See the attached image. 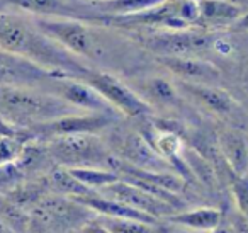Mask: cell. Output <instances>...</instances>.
<instances>
[{"instance_id": "cell-1", "label": "cell", "mask_w": 248, "mask_h": 233, "mask_svg": "<svg viewBox=\"0 0 248 233\" xmlns=\"http://www.w3.org/2000/svg\"><path fill=\"white\" fill-rule=\"evenodd\" d=\"M0 50L28 60L41 68L62 77L82 80L90 72L83 60L53 41L29 19L19 12L0 11Z\"/></svg>"}, {"instance_id": "cell-2", "label": "cell", "mask_w": 248, "mask_h": 233, "mask_svg": "<svg viewBox=\"0 0 248 233\" xmlns=\"http://www.w3.org/2000/svg\"><path fill=\"white\" fill-rule=\"evenodd\" d=\"M75 113L82 111L39 87L0 85V116L17 126L34 130Z\"/></svg>"}, {"instance_id": "cell-3", "label": "cell", "mask_w": 248, "mask_h": 233, "mask_svg": "<svg viewBox=\"0 0 248 233\" xmlns=\"http://www.w3.org/2000/svg\"><path fill=\"white\" fill-rule=\"evenodd\" d=\"M49 151L63 168L104 167L112 168L114 155L95 134H63L49 138Z\"/></svg>"}, {"instance_id": "cell-4", "label": "cell", "mask_w": 248, "mask_h": 233, "mask_svg": "<svg viewBox=\"0 0 248 233\" xmlns=\"http://www.w3.org/2000/svg\"><path fill=\"white\" fill-rule=\"evenodd\" d=\"M82 80L95 89L117 114L135 119H145L153 113L152 104L145 97H141L136 90L110 73L90 70Z\"/></svg>"}, {"instance_id": "cell-5", "label": "cell", "mask_w": 248, "mask_h": 233, "mask_svg": "<svg viewBox=\"0 0 248 233\" xmlns=\"http://www.w3.org/2000/svg\"><path fill=\"white\" fill-rule=\"evenodd\" d=\"M39 29L48 38L58 43L62 48L70 51L80 60H93L95 56V43L93 34L87 24L89 22L78 19H49L32 17Z\"/></svg>"}, {"instance_id": "cell-6", "label": "cell", "mask_w": 248, "mask_h": 233, "mask_svg": "<svg viewBox=\"0 0 248 233\" xmlns=\"http://www.w3.org/2000/svg\"><path fill=\"white\" fill-rule=\"evenodd\" d=\"M4 9H16L32 17L78 19L90 22L93 11L87 0H0Z\"/></svg>"}, {"instance_id": "cell-7", "label": "cell", "mask_w": 248, "mask_h": 233, "mask_svg": "<svg viewBox=\"0 0 248 233\" xmlns=\"http://www.w3.org/2000/svg\"><path fill=\"white\" fill-rule=\"evenodd\" d=\"M45 90L58 96L70 106L75 109L82 111V113H109L117 114L106 100L102 99L95 89L89 85L87 82L80 79H73V77H55L46 83Z\"/></svg>"}, {"instance_id": "cell-8", "label": "cell", "mask_w": 248, "mask_h": 233, "mask_svg": "<svg viewBox=\"0 0 248 233\" xmlns=\"http://www.w3.org/2000/svg\"><path fill=\"white\" fill-rule=\"evenodd\" d=\"M56 75L53 72L41 68L28 60L16 56L0 50V85H16V87H39L45 89L46 83Z\"/></svg>"}, {"instance_id": "cell-9", "label": "cell", "mask_w": 248, "mask_h": 233, "mask_svg": "<svg viewBox=\"0 0 248 233\" xmlns=\"http://www.w3.org/2000/svg\"><path fill=\"white\" fill-rule=\"evenodd\" d=\"M99 192H102V196L110 198L114 201L124 202V204L131 206V208L138 209V211L145 213L153 218H158L162 215H167L169 218L170 215H173V206L165 202L163 199L156 198L155 194L145 191V189L138 187V185L131 184L128 181H117L114 184L107 185V187L100 189Z\"/></svg>"}, {"instance_id": "cell-10", "label": "cell", "mask_w": 248, "mask_h": 233, "mask_svg": "<svg viewBox=\"0 0 248 233\" xmlns=\"http://www.w3.org/2000/svg\"><path fill=\"white\" fill-rule=\"evenodd\" d=\"M117 114L109 113H75L60 117L48 124L34 128L32 131L45 136H63V134H95L116 123Z\"/></svg>"}, {"instance_id": "cell-11", "label": "cell", "mask_w": 248, "mask_h": 233, "mask_svg": "<svg viewBox=\"0 0 248 233\" xmlns=\"http://www.w3.org/2000/svg\"><path fill=\"white\" fill-rule=\"evenodd\" d=\"M209 38L211 36L204 31H167L148 36L145 45L146 48L160 53V56H190V53L207 48L211 45Z\"/></svg>"}, {"instance_id": "cell-12", "label": "cell", "mask_w": 248, "mask_h": 233, "mask_svg": "<svg viewBox=\"0 0 248 233\" xmlns=\"http://www.w3.org/2000/svg\"><path fill=\"white\" fill-rule=\"evenodd\" d=\"M116 150L119 153L117 157L121 158V162L131 167L152 172H163L165 168H169V164L153 150L152 145L140 133H126L117 136Z\"/></svg>"}, {"instance_id": "cell-13", "label": "cell", "mask_w": 248, "mask_h": 233, "mask_svg": "<svg viewBox=\"0 0 248 233\" xmlns=\"http://www.w3.org/2000/svg\"><path fill=\"white\" fill-rule=\"evenodd\" d=\"M180 90L194 99L197 104L207 109L209 113L216 114L219 117H234L240 116L241 109L233 96L228 90L219 89L213 83H192L180 82Z\"/></svg>"}, {"instance_id": "cell-14", "label": "cell", "mask_w": 248, "mask_h": 233, "mask_svg": "<svg viewBox=\"0 0 248 233\" xmlns=\"http://www.w3.org/2000/svg\"><path fill=\"white\" fill-rule=\"evenodd\" d=\"M158 63L182 82L211 83L221 77V70L214 63L199 56H158Z\"/></svg>"}, {"instance_id": "cell-15", "label": "cell", "mask_w": 248, "mask_h": 233, "mask_svg": "<svg viewBox=\"0 0 248 233\" xmlns=\"http://www.w3.org/2000/svg\"><path fill=\"white\" fill-rule=\"evenodd\" d=\"M217 145L228 172L248 175V138L236 128H224L217 134Z\"/></svg>"}, {"instance_id": "cell-16", "label": "cell", "mask_w": 248, "mask_h": 233, "mask_svg": "<svg viewBox=\"0 0 248 233\" xmlns=\"http://www.w3.org/2000/svg\"><path fill=\"white\" fill-rule=\"evenodd\" d=\"M167 219L173 225L187 228L189 232L211 233L223 223V211L217 208H211V206H204V208H194L189 211L173 213Z\"/></svg>"}, {"instance_id": "cell-17", "label": "cell", "mask_w": 248, "mask_h": 233, "mask_svg": "<svg viewBox=\"0 0 248 233\" xmlns=\"http://www.w3.org/2000/svg\"><path fill=\"white\" fill-rule=\"evenodd\" d=\"M199 4V21L197 26H231L241 14L243 9L231 0H197Z\"/></svg>"}, {"instance_id": "cell-18", "label": "cell", "mask_w": 248, "mask_h": 233, "mask_svg": "<svg viewBox=\"0 0 248 233\" xmlns=\"http://www.w3.org/2000/svg\"><path fill=\"white\" fill-rule=\"evenodd\" d=\"M163 2L165 0H99V2H89V4L93 11V17H99V16L119 17V16H133L138 12L150 11Z\"/></svg>"}, {"instance_id": "cell-19", "label": "cell", "mask_w": 248, "mask_h": 233, "mask_svg": "<svg viewBox=\"0 0 248 233\" xmlns=\"http://www.w3.org/2000/svg\"><path fill=\"white\" fill-rule=\"evenodd\" d=\"M77 182L87 187L89 191L95 192L100 189L107 187V185L114 184L119 181V174L112 168H104V167H77V168H66Z\"/></svg>"}, {"instance_id": "cell-20", "label": "cell", "mask_w": 248, "mask_h": 233, "mask_svg": "<svg viewBox=\"0 0 248 233\" xmlns=\"http://www.w3.org/2000/svg\"><path fill=\"white\" fill-rule=\"evenodd\" d=\"M100 226L107 233H162V230L152 223L128 218H102L99 219Z\"/></svg>"}, {"instance_id": "cell-21", "label": "cell", "mask_w": 248, "mask_h": 233, "mask_svg": "<svg viewBox=\"0 0 248 233\" xmlns=\"http://www.w3.org/2000/svg\"><path fill=\"white\" fill-rule=\"evenodd\" d=\"M145 94L152 100H156L158 104L163 106H175L179 104V90L169 82V80L162 79V77H156V79H150L143 85Z\"/></svg>"}, {"instance_id": "cell-22", "label": "cell", "mask_w": 248, "mask_h": 233, "mask_svg": "<svg viewBox=\"0 0 248 233\" xmlns=\"http://www.w3.org/2000/svg\"><path fill=\"white\" fill-rule=\"evenodd\" d=\"M230 187L238 211L248 219V175L230 174Z\"/></svg>"}, {"instance_id": "cell-23", "label": "cell", "mask_w": 248, "mask_h": 233, "mask_svg": "<svg viewBox=\"0 0 248 233\" xmlns=\"http://www.w3.org/2000/svg\"><path fill=\"white\" fill-rule=\"evenodd\" d=\"M22 155V143L12 136H0V167L16 162Z\"/></svg>"}, {"instance_id": "cell-24", "label": "cell", "mask_w": 248, "mask_h": 233, "mask_svg": "<svg viewBox=\"0 0 248 233\" xmlns=\"http://www.w3.org/2000/svg\"><path fill=\"white\" fill-rule=\"evenodd\" d=\"M238 80H240V87L248 97V58L240 65V72H238Z\"/></svg>"}, {"instance_id": "cell-25", "label": "cell", "mask_w": 248, "mask_h": 233, "mask_svg": "<svg viewBox=\"0 0 248 233\" xmlns=\"http://www.w3.org/2000/svg\"><path fill=\"white\" fill-rule=\"evenodd\" d=\"M231 29L236 33H248V11H245L243 14L231 24Z\"/></svg>"}, {"instance_id": "cell-26", "label": "cell", "mask_w": 248, "mask_h": 233, "mask_svg": "<svg viewBox=\"0 0 248 233\" xmlns=\"http://www.w3.org/2000/svg\"><path fill=\"white\" fill-rule=\"evenodd\" d=\"M0 233H17V232H16V228H12V226L0 216Z\"/></svg>"}, {"instance_id": "cell-27", "label": "cell", "mask_w": 248, "mask_h": 233, "mask_svg": "<svg viewBox=\"0 0 248 233\" xmlns=\"http://www.w3.org/2000/svg\"><path fill=\"white\" fill-rule=\"evenodd\" d=\"M211 233H234V232H233V228H231V226H228V225H224V223H221V225L217 226V228H214Z\"/></svg>"}, {"instance_id": "cell-28", "label": "cell", "mask_w": 248, "mask_h": 233, "mask_svg": "<svg viewBox=\"0 0 248 233\" xmlns=\"http://www.w3.org/2000/svg\"><path fill=\"white\" fill-rule=\"evenodd\" d=\"M0 11H5V9H4V7H2V4H0Z\"/></svg>"}, {"instance_id": "cell-29", "label": "cell", "mask_w": 248, "mask_h": 233, "mask_svg": "<svg viewBox=\"0 0 248 233\" xmlns=\"http://www.w3.org/2000/svg\"><path fill=\"white\" fill-rule=\"evenodd\" d=\"M89 2H99V0H89Z\"/></svg>"}, {"instance_id": "cell-30", "label": "cell", "mask_w": 248, "mask_h": 233, "mask_svg": "<svg viewBox=\"0 0 248 233\" xmlns=\"http://www.w3.org/2000/svg\"><path fill=\"white\" fill-rule=\"evenodd\" d=\"M192 233H194V232H192Z\"/></svg>"}, {"instance_id": "cell-31", "label": "cell", "mask_w": 248, "mask_h": 233, "mask_svg": "<svg viewBox=\"0 0 248 233\" xmlns=\"http://www.w3.org/2000/svg\"><path fill=\"white\" fill-rule=\"evenodd\" d=\"M247 138H248V136H247Z\"/></svg>"}]
</instances>
